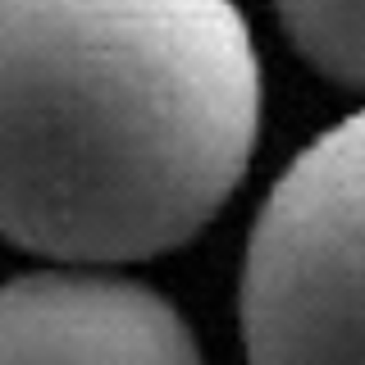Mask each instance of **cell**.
Returning <instances> with one entry per match:
<instances>
[{
    "mask_svg": "<svg viewBox=\"0 0 365 365\" xmlns=\"http://www.w3.org/2000/svg\"><path fill=\"white\" fill-rule=\"evenodd\" d=\"M260 106L233 0H0V224L64 265L174 251L242 182Z\"/></svg>",
    "mask_w": 365,
    "mask_h": 365,
    "instance_id": "cell-1",
    "label": "cell"
},
{
    "mask_svg": "<svg viewBox=\"0 0 365 365\" xmlns=\"http://www.w3.org/2000/svg\"><path fill=\"white\" fill-rule=\"evenodd\" d=\"M237 311L251 365H365V110L269 187Z\"/></svg>",
    "mask_w": 365,
    "mask_h": 365,
    "instance_id": "cell-2",
    "label": "cell"
},
{
    "mask_svg": "<svg viewBox=\"0 0 365 365\" xmlns=\"http://www.w3.org/2000/svg\"><path fill=\"white\" fill-rule=\"evenodd\" d=\"M0 365H201L155 288L96 269L19 274L0 297Z\"/></svg>",
    "mask_w": 365,
    "mask_h": 365,
    "instance_id": "cell-3",
    "label": "cell"
},
{
    "mask_svg": "<svg viewBox=\"0 0 365 365\" xmlns=\"http://www.w3.org/2000/svg\"><path fill=\"white\" fill-rule=\"evenodd\" d=\"M288 41L329 83L365 91V0H274Z\"/></svg>",
    "mask_w": 365,
    "mask_h": 365,
    "instance_id": "cell-4",
    "label": "cell"
}]
</instances>
